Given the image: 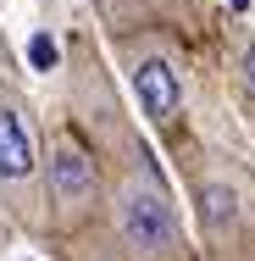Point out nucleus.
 Wrapping results in <instances>:
<instances>
[{"mask_svg":"<svg viewBox=\"0 0 255 261\" xmlns=\"http://www.w3.org/2000/svg\"><path fill=\"white\" fill-rule=\"evenodd\" d=\"M117 228L133 256H172L178 250V217H172V200L155 178H128V189L117 200Z\"/></svg>","mask_w":255,"mask_h":261,"instance_id":"1","label":"nucleus"},{"mask_svg":"<svg viewBox=\"0 0 255 261\" xmlns=\"http://www.w3.org/2000/svg\"><path fill=\"white\" fill-rule=\"evenodd\" d=\"M50 195H55L67 211L83 206V200L95 195V161L83 156L72 139H61V145H55V156H50Z\"/></svg>","mask_w":255,"mask_h":261,"instance_id":"2","label":"nucleus"},{"mask_svg":"<svg viewBox=\"0 0 255 261\" xmlns=\"http://www.w3.org/2000/svg\"><path fill=\"white\" fill-rule=\"evenodd\" d=\"M133 89H139V106L150 111L155 122H172V111H178V100H183V84H178V72H172L161 56L139 61V72H133Z\"/></svg>","mask_w":255,"mask_h":261,"instance_id":"3","label":"nucleus"},{"mask_svg":"<svg viewBox=\"0 0 255 261\" xmlns=\"http://www.w3.org/2000/svg\"><path fill=\"white\" fill-rule=\"evenodd\" d=\"M34 172V139H28V128H22V117L6 106L0 111V178H28Z\"/></svg>","mask_w":255,"mask_h":261,"instance_id":"4","label":"nucleus"},{"mask_svg":"<svg viewBox=\"0 0 255 261\" xmlns=\"http://www.w3.org/2000/svg\"><path fill=\"white\" fill-rule=\"evenodd\" d=\"M200 206H205V228L211 233H222V228H233V189H222V184H205L200 189Z\"/></svg>","mask_w":255,"mask_h":261,"instance_id":"5","label":"nucleus"},{"mask_svg":"<svg viewBox=\"0 0 255 261\" xmlns=\"http://www.w3.org/2000/svg\"><path fill=\"white\" fill-rule=\"evenodd\" d=\"M28 61H34V67H55V39H45V34H39V39L28 45Z\"/></svg>","mask_w":255,"mask_h":261,"instance_id":"6","label":"nucleus"},{"mask_svg":"<svg viewBox=\"0 0 255 261\" xmlns=\"http://www.w3.org/2000/svg\"><path fill=\"white\" fill-rule=\"evenodd\" d=\"M250 89H255V50H250Z\"/></svg>","mask_w":255,"mask_h":261,"instance_id":"7","label":"nucleus"}]
</instances>
